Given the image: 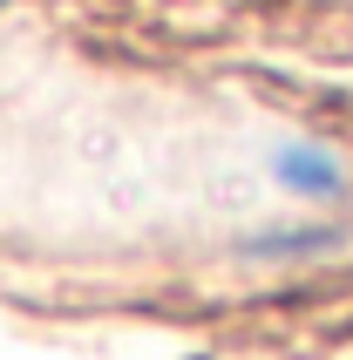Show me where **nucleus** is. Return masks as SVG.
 I'll return each instance as SVG.
<instances>
[{"mask_svg":"<svg viewBox=\"0 0 353 360\" xmlns=\"http://www.w3.org/2000/svg\"><path fill=\"white\" fill-rule=\"evenodd\" d=\"M278 184L293 191V198H340V163L319 150V143H285L278 150Z\"/></svg>","mask_w":353,"mask_h":360,"instance_id":"obj_1","label":"nucleus"},{"mask_svg":"<svg viewBox=\"0 0 353 360\" xmlns=\"http://www.w3.org/2000/svg\"><path fill=\"white\" fill-rule=\"evenodd\" d=\"M0 7H7V0H0Z\"/></svg>","mask_w":353,"mask_h":360,"instance_id":"obj_2","label":"nucleus"}]
</instances>
